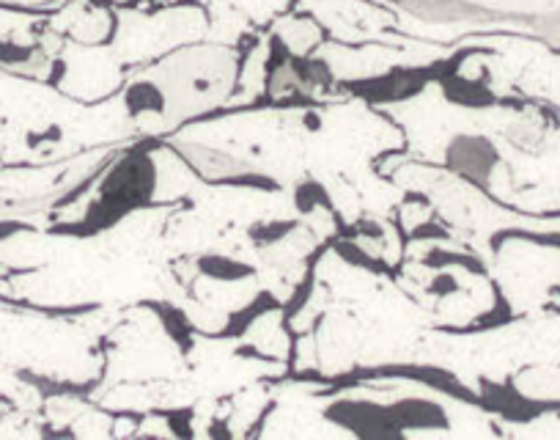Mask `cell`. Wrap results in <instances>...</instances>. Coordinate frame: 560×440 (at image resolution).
I'll use <instances>...</instances> for the list:
<instances>
[]
</instances>
